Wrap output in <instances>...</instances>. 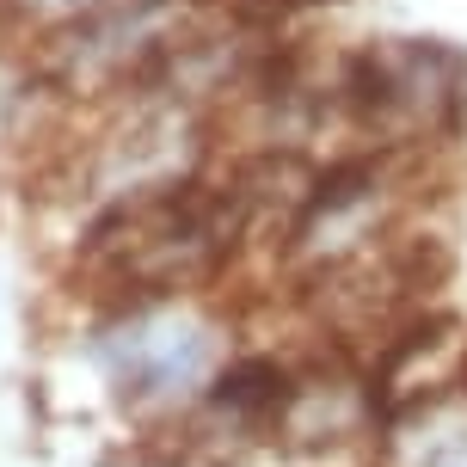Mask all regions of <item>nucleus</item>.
<instances>
[{"instance_id":"1","label":"nucleus","mask_w":467,"mask_h":467,"mask_svg":"<svg viewBox=\"0 0 467 467\" xmlns=\"http://www.w3.org/2000/svg\"><path fill=\"white\" fill-rule=\"evenodd\" d=\"M13 13H25V19H44V25H68V19H87V13H99V6H111V0H6Z\"/></svg>"}]
</instances>
